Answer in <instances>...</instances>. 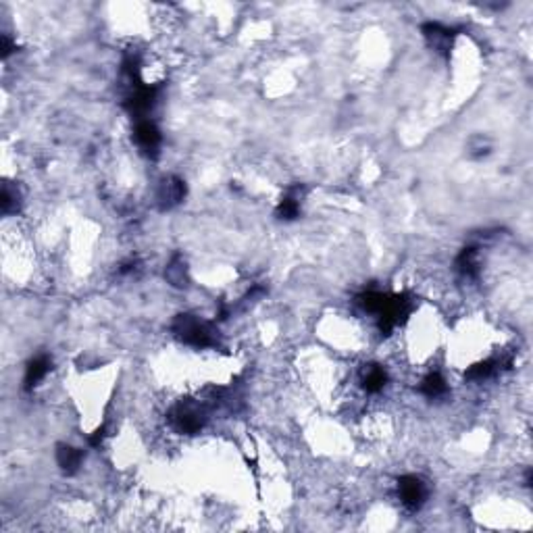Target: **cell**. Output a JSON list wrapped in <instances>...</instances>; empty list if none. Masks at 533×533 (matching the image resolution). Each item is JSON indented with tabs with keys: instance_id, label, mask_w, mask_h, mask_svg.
I'll return each mask as SVG.
<instances>
[{
	"instance_id": "cell-1",
	"label": "cell",
	"mask_w": 533,
	"mask_h": 533,
	"mask_svg": "<svg viewBox=\"0 0 533 533\" xmlns=\"http://www.w3.org/2000/svg\"><path fill=\"white\" fill-rule=\"evenodd\" d=\"M173 332L178 334L179 338L190 344V346H196V348H206V346H213V332L206 323L198 321L196 317L192 315H181L176 319L173 323Z\"/></svg>"
},
{
	"instance_id": "cell-2",
	"label": "cell",
	"mask_w": 533,
	"mask_h": 533,
	"mask_svg": "<svg viewBox=\"0 0 533 533\" xmlns=\"http://www.w3.org/2000/svg\"><path fill=\"white\" fill-rule=\"evenodd\" d=\"M398 494H400V500L406 509L411 511H417L423 500H425V485L419 477L415 475H408V477H402L400 483H398Z\"/></svg>"
},
{
	"instance_id": "cell-3",
	"label": "cell",
	"mask_w": 533,
	"mask_h": 533,
	"mask_svg": "<svg viewBox=\"0 0 533 533\" xmlns=\"http://www.w3.org/2000/svg\"><path fill=\"white\" fill-rule=\"evenodd\" d=\"M202 417H204L202 408L194 404H179L173 413V423L183 434H196L202 427Z\"/></svg>"
},
{
	"instance_id": "cell-4",
	"label": "cell",
	"mask_w": 533,
	"mask_h": 533,
	"mask_svg": "<svg viewBox=\"0 0 533 533\" xmlns=\"http://www.w3.org/2000/svg\"><path fill=\"white\" fill-rule=\"evenodd\" d=\"M136 140L140 144V148L148 155H157L159 146H161V132L157 129L155 123L150 121H140L136 127Z\"/></svg>"
},
{
	"instance_id": "cell-5",
	"label": "cell",
	"mask_w": 533,
	"mask_h": 533,
	"mask_svg": "<svg viewBox=\"0 0 533 533\" xmlns=\"http://www.w3.org/2000/svg\"><path fill=\"white\" fill-rule=\"evenodd\" d=\"M423 34H425V38L432 42V46L438 52L450 50V46H452V29H448V27L440 25V23H427L423 27Z\"/></svg>"
},
{
	"instance_id": "cell-6",
	"label": "cell",
	"mask_w": 533,
	"mask_h": 533,
	"mask_svg": "<svg viewBox=\"0 0 533 533\" xmlns=\"http://www.w3.org/2000/svg\"><path fill=\"white\" fill-rule=\"evenodd\" d=\"M183 194H185V185H183V181L178 178H169L165 179L163 183H161V187H159V200H161V204L163 206H173V204H178L179 200L183 198Z\"/></svg>"
},
{
	"instance_id": "cell-7",
	"label": "cell",
	"mask_w": 533,
	"mask_h": 533,
	"mask_svg": "<svg viewBox=\"0 0 533 533\" xmlns=\"http://www.w3.org/2000/svg\"><path fill=\"white\" fill-rule=\"evenodd\" d=\"M388 383V373L383 367H377V364H369L362 369V385L367 392L371 394H377L385 388Z\"/></svg>"
},
{
	"instance_id": "cell-8",
	"label": "cell",
	"mask_w": 533,
	"mask_h": 533,
	"mask_svg": "<svg viewBox=\"0 0 533 533\" xmlns=\"http://www.w3.org/2000/svg\"><path fill=\"white\" fill-rule=\"evenodd\" d=\"M48 369H50L48 356H38V358H34V360L27 364V371H25V388L31 390L34 385H38V383L46 377Z\"/></svg>"
},
{
	"instance_id": "cell-9",
	"label": "cell",
	"mask_w": 533,
	"mask_h": 533,
	"mask_svg": "<svg viewBox=\"0 0 533 533\" xmlns=\"http://www.w3.org/2000/svg\"><path fill=\"white\" fill-rule=\"evenodd\" d=\"M57 460H59V467L65 471V473H76L82 464V452L71 448V446H59L57 450Z\"/></svg>"
},
{
	"instance_id": "cell-10",
	"label": "cell",
	"mask_w": 533,
	"mask_h": 533,
	"mask_svg": "<svg viewBox=\"0 0 533 533\" xmlns=\"http://www.w3.org/2000/svg\"><path fill=\"white\" fill-rule=\"evenodd\" d=\"M446 379L438 373V371H434V373H429L423 381H421V392L427 396V398H440L442 394H446Z\"/></svg>"
},
{
	"instance_id": "cell-11",
	"label": "cell",
	"mask_w": 533,
	"mask_h": 533,
	"mask_svg": "<svg viewBox=\"0 0 533 533\" xmlns=\"http://www.w3.org/2000/svg\"><path fill=\"white\" fill-rule=\"evenodd\" d=\"M167 279L176 285H181L183 279H185V271H183V265L179 259H173V263L167 266Z\"/></svg>"
}]
</instances>
